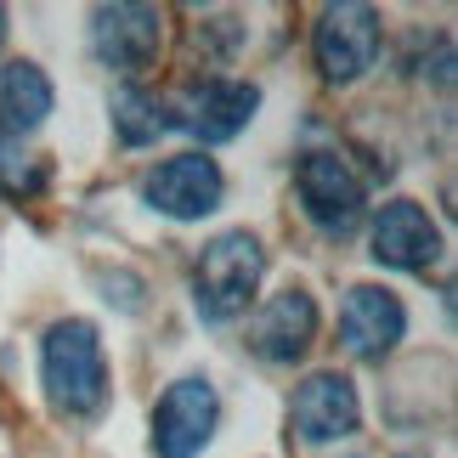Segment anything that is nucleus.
<instances>
[{
	"instance_id": "obj_1",
	"label": "nucleus",
	"mask_w": 458,
	"mask_h": 458,
	"mask_svg": "<svg viewBox=\"0 0 458 458\" xmlns=\"http://www.w3.org/2000/svg\"><path fill=\"white\" fill-rule=\"evenodd\" d=\"M40 374H46V396L51 408L68 413V419H85L102 408L108 396V362H102V340L91 323L68 317L46 334V351H40Z\"/></svg>"
},
{
	"instance_id": "obj_2",
	"label": "nucleus",
	"mask_w": 458,
	"mask_h": 458,
	"mask_svg": "<svg viewBox=\"0 0 458 458\" xmlns=\"http://www.w3.org/2000/svg\"><path fill=\"white\" fill-rule=\"evenodd\" d=\"M260 272H267V255L250 233H221L204 243L199 272H192V301H199L204 323H233L238 311H250Z\"/></svg>"
},
{
	"instance_id": "obj_3",
	"label": "nucleus",
	"mask_w": 458,
	"mask_h": 458,
	"mask_svg": "<svg viewBox=\"0 0 458 458\" xmlns=\"http://www.w3.org/2000/svg\"><path fill=\"white\" fill-rule=\"evenodd\" d=\"M221 402L209 379H175L153 408V447L158 458H199L216 436Z\"/></svg>"
},
{
	"instance_id": "obj_4",
	"label": "nucleus",
	"mask_w": 458,
	"mask_h": 458,
	"mask_svg": "<svg viewBox=\"0 0 458 458\" xmlns=\"http://www.w3.org/2000/svg\"><path fill=\"white\" fill-rule=\"evenodd\" d=\"M317 68L334 80V85H345V80H357L374 68L379 57V12L374 6H362V0H345V6H328L323 12V23H317Z\"/></svg>"
},
{
	"instance_id": "obj_5",
	"label": "nucleus",
	"mask_w": 458,
	"mask_h": 458,
	"mask_svg": "<svg viewBox=\"0 0 458 458\" xmlns=\"http://www.w3.org/2000/svg\"><path fill=\"white\" fill-rule=\"evenodd\" d=\"M294 187H301L306 216L323 233H351L362 221V175L340 153H306L294 165Z\"/></svg>"
},
{
	"instance_id": "obj_6",
	"label": "nucleus",
	"mask_w": 458,
	"mask_h": 458,
	"mask_svg": "<svg viewBox=\"0 0 458 458\" xmlns=\"http://www.w3.org/2000/svg\"><path fill=\"white\" fill-rule=\"evenodd\" d=\"M165 46V17L153 6H102L91 17V51L114 74H142Z\"/></svg>"
},
{
	"instance_id": "obj_7",
	"label": "nucleus",
	"mask_w": 458,
	"mask_h": 458,
	"mask_svg": "<svg viewBox=\"0 0 458 458\" xmlns=\"http://www.w3.org/2000/svg\"><path fill=\"white\" fill-rule=\"evenodd\" d=\"M142 192H148L153 209H165V216L199 221V216H209V209L221 204V165L204 158V153H175L142 182Z\"/></svg>"
},
{
	"instance_id": "obj_8",
	"label": "nucleus",
	"mask_w": 458,
	"mask_h": 458,
	"mask_svg": "<svg viewBox=\"0 0 458 458\" xmlns=\"http://www.w3.org/2000/svg\"><path fill=\"white\" fill-rule=\"evenodd\" d=\"M317 340V301L306 289H284L255 311L250 323V351L260 362H301Z\"/></svg>"
},
{
	"instance_id": "obj_9",
	"label": "nucleus",
	"mask_w": 458,
	"mask_h": 458,
	"mask_svg": "<svg viewBox=\"0 0 458 458\" xmlns=\"http://www.w3.org/2000/svg\"><path fill=\"white\" fill-rule=\"evenodd\" d=\"M436 255H442V233H436V221L425 216V204L396 199L374 216V260L379 267L425 272Z\"/></svg>"
},
{
	"instance_id": "obj_10",
	"label": "nucleus",
	"mask_w": 458,
	"mask_h": 458,
	"mask_svg": "<svg viewBox=\"0 0 458 458\" xmlns=\"http://www.w3.org/2000/svg\"><path fill=\"white\" fill-rule=\"evenodd\" d=\"M402 328H408V311H402V301L391 289H374V284L351 289V301L340 311V340H345L351 357H362V362L391 357Z\"/></svg>"
},
{
	"instance_id": "obj_11",
	"label": "nucleus",
	"mask_w": 458,
	"mask_h": 458,
	"mask_svg": "<svg viewBox=\"0 0 458 458\" xmlns=\"http://www.w3.org/2000/svg\"><path fill=\"white\" fill-rule=\"evenodd\" d=\"M289 419H294V430H301L306 442H340V436H351L357 419H362L357 385L345 374H311L301 391H294Z\"/></svg>"
},
{
	"instance_id": "obj_12",
	"label": "nucleus",
	"mask_w": 458,
	"mask_h": 458,
	"mask_svg": "<svg viewBox=\"0 0 458 458\" xmlns=\"http://www.w3.org/2000/svg\"><path fill=\"white\" fill-rule=\"evenodd\" d=\"M260 108V91L243 80H209L199 97H192V114L182 119L187 131H199L204 142H233V136L255 119Z\"/></svg>"
},
{
	"instance_id": "obj_13",
	"label": "nucleus",
	"mask_w": 458,
	"mask_h": 458,
	"mask_svg": "<svg viewBox=\"0 0 458 458\" xmlns=\"http://www.w3.org/2000/svg\"><path fill=\"white\" fill-rule=\"evenodd\" d=\"M51 114V80L34 63H12L0 68V131L23 136Z\"/></svg>"
},
{
	"instance_id": "obj_14",
	"label": "nucleus",
	"mask_w": 458,
	"mask_h": 458,
	"mask_svg": "<svg viewBox=\"0 0 458 458\" xmlns=\"http://www.w3.org/2000/svg\"><path fill=\"white\" fill-rule=\"evenodd\" d=\"M114 131H119V142L148 148V142H158V136L170 131V119H165V108H158V102H153L148 91L125 85V91L114 97Z\"/></svg>"
},
{
	"instance_id": "obj_15",
	"label": "nucleus",
	"mask_w": 458,
	"mask_h": 458,
	"mask_svg": "<svg viewBox=\"0 0 458 458\" xmlns=\"http://www.w3.org/2000/svg\"><path fill=\"white\" fill-rule=\"evenodd\" d=\"M46 187V158H34L23 148V136L0 131V192L6 199H29V192Z\"/></svg>"
},
{
	"instance_id": "obj_16",
	"label": "nucleus",
	"mask_w": 458,
	"mask_h": 458,
	"mask_svg": "<svg viewBox=\"0 0 458 458\" xmlns=\"http://www.w3.org/2000/svg\"><path fill=\"white\" fill-rule=\"evenodd\" d=\"M0 40H6V12H0Z\"/></svg>"
}]
</instances>
